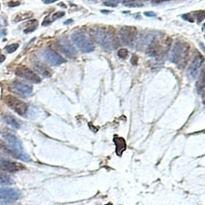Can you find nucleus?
<instances>
[{"label": "nucleus", "mask_w": 205, "mask_h": 205, "mask_svg": "<svg viewBox=\"0 0 205 205\" xmlns=\"http://www.w3.org/2000/svg\"><path fill=\"white\" fill-rule=\"evenodd\" d=\"M95 38L99 44L107 51H113L119 47V40L115 34L104 28H98L95 32Z\"/></svg>", "instance_id": "nucleus-1"}, {"label": "nucleus", "mask_w": 205, "mask_h": 205, "mask_svg": "<svg viewBox=\"0 0 205 205\" xmlns=\"http://www.w3.org/2000/svg\"><path fill=\"white\" fill-rule=\"evenodd\" d=\"M188 45L185 43L177 42L174 45L172 51L171 52V61L177 65L185 63L188 56Z\"/></svg>", "instance_id": "nucleus-2"}, {"label": "nucleus", "mask_w": 205, "mask_h": 205, "mask_svg": "<svg viewBox=\"0 0 205 205\" xmlns=\"http://www.w3.org/2000/svg\"><path fill=\"white\" fill-rule=\"evenodd\" d=\"M71 39L78 48L84 53H89L95 49L92 41L82 33H75L71 35Z\"/></svg>", "instance_id": "nucleus-3"}, {"label": "nucleus", "mask_w": 205, "mask_h": 205, "mask_svg": "<svg viewBox=\"0 0 205 205\" xmlns=\"http://www.w3.org/2000/svg\"><path fill=\"white\" fill-rule=\"evenodd\" d=\"M4 101L6 104L10 108H11L13 111L16 112L17 114L24 115L27 112V105L15 96H11V95L6 96L4 98Z\"/></svg>", "instance_id": "nucleus-4"}, {"label": "nucleus", "mask_w": 205, "mask_h": 205, "mask_svg": "<svg viewBox=\"0 0 205 205\" xmlns=\"http://www.w3.org/2000/svg\"><path fill=\"white\" fill-rule=\"evenodd\" d=\"M15 75L17 76L21 77L23 79L30 81L34 84H39L41 82V79L40 77L35 74L33 71L30 70L29 68H27L25 66H19L16 68L15 70Z\"/></svg>", "instance_id": "nucleus-5"}, {"label": "nucleus", "mask_w": 205, "mask_h": 205, "mask_svg": "<svg viewBox=\"0 0 205 205\" xmlns=\"http://www.w3.org/2000/svg\"><path fill=\"white\" fill-rule=\"evenodd\" d=\"M137 30L133 27H124L119 30V35L124 44L131 46L135 41Z\"/></svg>", "instance_id": "nucleus-6"}, {"label": "nucleus", "mask_w": 205, "mask_h": 205, "mask_svg": "<svg viewBox=\"0 0 205 205\" xmlns=\"http://www.w3.org/2000/svg\"><path fill=\"white\" fill-rule=\"evenodd\" d=\"M11 89L15 93L19 96H24V97L30 96L33 91V87L30 85L23 83L21 81H18V80L12 83Z\"/></svg>", "instance_id": "nucleus-7"}, {"label": "nucleus", "mask_w": 205, "mask_h": 205, "mask_svg": "<svg viewBox=\"0 0 205 205\" xmlns=\"http://www.w3.org/2000/svg\"><path fill=\"white\" fill-rule=\"evenodd\" d=\"M43 55L47 63L51 65L58 66L66 63V59L55 51L50 49H46L43 52Z\"/></svg>", "instance_id": "nucleus-8"}, {"label": "nucleus", "mask_w": 205, "mask_h": 205, "mask_svg": "<svg viewBox=\"0 0 205 205\" xmlns=\"http://www.w3.org/2000/svg\"><path fill=\"white\" fill-rule=\"evenodd\" d=\"M21 196L20 191L15 188H0V200L7 201V202H13L19 200Z\"/></svg>", "instance_id": "nucleus-9"}, {"label": "nucleus", "mask_w": 205, "mask_h": 205, "mask_svg": "<svg viewBox=\"0 0 205 205\" xmlns=\"http://www.w3.org/2000/svg\"><path fill=\"white\" fill-rule=\"evenodd\" d=\"M2 137L4 138L5 140L7 141V143L9 144L11 147H12L13 149L15 150L19 153H25V152H24V147H23L22 143L15 135L8 132V131H2Z\"/></svg>", "instance_id": "nucleus-10"}, {"label": "nucleus", "mask_w": 205, "mask_h": 205, "mask_svg": "<svg viewBox=\"0 0 205 205\" xmlns=\"http://www.w3.org/2000/svg\"><path fill=\"white\" fill-rule=\"evenodd\" d=\"M203 62H204V58L200 55H199L195 57V58L192 61V63L189 67L188 71V76L191 79H195L197 77L199 73V69L201 68V66H202Z\"/></svg>", "instance_id": "nucleus-11"}, {"label": "nucleus", "mask_w": 205, "mask_h": 205, "mask_svg": "<svg viewBox=\"0 0 205 205\" xmlns=\"http://www.w3.org/2000/svg\"><path fill=\"white\" fill-rule=\"evenodd\" d=\"M22 169H24V166L21 163L7 159H0V170L7 172H16Z\"/></svg>", "instance_id": "nucleus-12"}, {"label": "nucleus", "mask_w": 205, "mask_h": 205, "mask_svg": "<svg viewBox=\"0 0 205 205\" xmlns=\"http://www.w3.org/2000/svg\"><path fill=\"white\" fill-rule=\"evenodd\" d=\"M58 45H59V48L61 49V51H63V53L65 54L67 56H68L69 58H74L76 57L77 52L75 51V47H73L68 40H61V42L59 43Z\"/></svg>", "instance_id": "nucleus-13"}, {"label": "nucleus", "mask_w": 205, "mask_h": 205, "mask_svg": "<svg viewBox=\"0 0 205 205\" xmlns=\"http://www.w3.org/2000/svg\"><path fill=\"white\" fill-rule=\"evenodd\" d=\"M0 148L2 150H4L5 152H7V153H9L10 155H11L12 156H14V158L19 159L22 160L24 161H30V157L27 155L26 153H19L17 152L15 150H14L12 147H10L9 146L6 145L3 142L0 141Z\"/></svg>", "instance_id": "nucleus-14"}, {"label": "nucleus", "mask_w": 205, "mask_h": 205, "mask_svg": "<svg viewBox=\"0 0 205 205\" xmlns=\"http://www.w3.org/2000/svg\"><path fill=\"white\" fill-rule=\"evenodd\" d=\"M114 143L115 144V152L118 156H121L122 153L126 149V142L124 138L119 137V136H115Z\"/></svg>", "instance_id": "nucleus-15"}, {"label": "nucleus", "mask_w": 205, "mask_h": 205, "mask_svg": "<svg viewBox=\"0 0 205 205\" xmlns=\"http://www.w3.org/2000/svg\"><path fill=\"white\" fill-rule=\"evenodd\" d=\"M2 119H3L6 124L10 125V126H11L12 128H16V129H19L20 128V124H19V120L15 117L13 116L12 115L6 113V114L2 115Z\"/></svg>", "instance_id": "nucleus-16"}, {"label": "nucleus", "mask_w": 205, "mask_h": 205, "mask_svg": "<svg viewBox=\"0 0 205 205\" xmlns=\"http://www.w3.org/2000/svg\"><path fill=\"white\" fill-rule=\"evenodd\" d=\"M35 69L38 72L40 73L41 75L45 77H50L51 75V70L48 68H47L44 64H43V63H35Z\"/></svg>", "instance_id": "nucleus-17"}, {"label": "nucleus", "mask_w": 205, "mask_h": 205, "mask_svg": "<svg viewBox=\"0 0 205 205\" xmlns=\"http://www.w3.org/2000/svg\"><path fill=\"white\" fill-rule=\"evenodd\" d=\"M196 87H197V91L199 94H200L205 88V69H203L200 74L198 81L196 84Z\"/></svg>", "instance_id": "nucleus-18"}, {"label": "nucleus", "mask_w": 205, "mask_h": 205, "mask_svg": "<svg viewBox=\"0 0 205 205\" xmlns=\"http://www.w3.org/2000/svg\"><path fill=\"white\" fill-rule=\"evenodd\" d=\"M14 183L12 178L5 173L0 172V184L2 185H11Z\"/></svg>", "instance_id": "nucleus-19"}, {"label": "nucleus", "mask_w": 205, "mask_h": 205, "mask_svg": "<svg viewBox=\"0 0 205 205\" xmlns=\"http://www.w3.org/2000/svg\"><path fill=\"white\" fill-rule=\"evenodd\" d=\"M18 48H19V44H18V43H12V44L8 45V46H7V47H5V49H6V51H7L8 53H13V52H14Z\"/></svg>", "instance_id": "nucleus-20"}, {"label": "nucleus", "mask_w": 205, "mask_h": 205, "mask_svg": "<svg viewBox=\"0 0 205 205\" xmlns=\"http://www.w3.org/2000/svg\"><path fill=\"white\" fill-rule=\"evenodd\" d=\"M196 18H197V23H198V24H200L201 22L203 21V19H205V11H200L196 12Z\"/></svg>", "instance_id": "nucleus-21"}, {"label": "nucleus", "mask_w": 205, "mask_h": 205, "mask_svg": "<svg viewBox=\"0 0 205 205\" xmlns=\"http://www.w3.org/2000/svg\"><path fill=\"white\" fill-rule=\"evenodd\" d=\"M123 3L125 6H128V7H140L143 6L142 3L139 2H124Z\"/></svg>", "instance_id": "nucleus-22"}, {"label": "nucleus", "mask_w": 205, "mask_h": 205, "mask_svg": "<svg viewBox=\"0 0 205 205\" xmlns=\"http://www.w3.org/2000/svg\"><path fill=\"white\" fill-rule=\"evenodd\" d=\"M117 54H118V56H119V58H126L128 55V51L125 48H122V49L119 50Z\"/></svg>", "instance_id": "nucleus-23"}, {"label": "nucleus", "mask_w": 205, "mask_h": 205, "mask_svg": "<svg viewBox=\"0 0 205 205\" xmlns=\"http://www.w3.org/2000/svg\"><path fill=\"white\" fill-rule=\"evenodd\" d=\"M103 4L107 6V7H115L118 4L117 2H113V1H106V2H103Z\"/></svg>", "instance_id": "nucleus-24"}, {"label": "nucleus", "mask_w": 205, "mask_h": 205, "mask_svg": "<svg viewBox=\"0 0 205 205\" xmlns=\"http://www.w3.org/2000/svg\"><path fill=\"white\" fill-rule=\"evenodd\" d=\"M183 18H184L185 20H188V21L189 22H192L193 23L194 20H193V17L191 16V14H190V13H188V14H184L183 15Z\"/></svg>", "instance_id": "nucleus-25"}, {"label": "nucleus", "mask_w": 205, "mask_h": 205, "mask_svg": "<svg viewBox=\"0 0 205 205\" xmlns=\"http://www.w3.org/2000/svg\"><path fill=\"white\" fill-rule=\"evenodd\" d=\"M131 64H133V65H137L138 56L135 55H134L132 56V58H131Z\"/></svg>", "instance_id": "nucleus-26"}, {"label": "nucleus", "mask_w": 205, "mask_h": 205, "mask_svg": "<svg viewBox=\"0 0 205 205\" xmlns=\"http://www.w3.org/2000/svg\"><path fill=\"white\" fill-rule=\"evenodd\" d=\"M64 15V12H57V13H55L53 14V19H58V18H61Z\"/></svg>", "instance_id": "nucleus-27"}, {"label": "nucleus", "mask_w": 205, "mask_h": 205, "mask_svg": "<svg viewBox=\"0 0 205 205\" xmlns=\"http://www.w3.org/2000/svg\"><path fill=\"white\" fill-rule=\"evenodd\" d=\"M20 4V2H14V1H11V2H8V6L11 7H16V6H19V5Z\"/></svg>", "instance_id": "nucleus-28"}, {"label": "nucleus", "mask_w": 205, "mask_h": 205, "mask_svg": "<svg viewBox=\"0 0 205 205\" xmlns=\"http://www.w3.org/2000/svg\"><path fill=\"white\" fill-rule=\"evenodd\" d=\"M144 14H145V15H146V16H147V17H154V16H156V14H155L154 12H152V11L145 12Z\"/></svg>", "instance_id": "nucleus-29"}, {"label": "nucleus", "mask_w": 205, "mask_h": 205, "mask_svg": "<svg viewBox=\"0 0 205 205\" xmlns=\"http://www.w3.org/2000/svg\"><path fill=\"white\" fill-rule=\"evenodd\" d=\"M4 60H5V56L0 54V63H2V62H3Z\"/></svg>", "instance_id": "nucleus-30"}, {"label": "nucleus", "mask_w": 205, "mask_h": 205, "mask_svg": "<svg viewBox=\"0 0 205 205\" xmlns=\"http://www.w3.org/2000/svg\"><path fill=\"white\" fill-rule=\"evenodd\" d=\"M202 99H203V104H205V91H204V92H203V97H202Z\"/></svg>", "instance_id": "nucleus-31"}, {"label": "nucleus", "mask_w": 205, "mask_h": 205, "mask_svg": "<svg viewBox=\"0 0 205 205\" xmlns=\"http://www.w3.org/2000/svg\"><path fill=\"white\" fill-rule=\"evenodd\" d=\"M71 22H72V20H70V21H66V22H65V24H69V23H71Z\"/></svg>", "instance_id": "nucleus-32"}, {"label": "nucleus", "mask_w": 205, "mask_h": 205, "mask_svg": "<svg viewBox=\"0 0 205 205\" xmlns=\"http://www.w3.org/2000/svg\"><path fill=\"white\" fill-rule=\"evenodd\" d=\"M102 12H110V11H103V10H102Z\"/></svg>", "instance_id": "nucleus-33"}, {"label": "nucleus", "mask_w": 205, "mask_h": 205, "mask_svg": "<svg viewBox=\"0 0 205 205\" xmlns=\"http://www.w3.org/2000/svg\"><path fill=\"white\" fill-rule=\"evenodd\" d=\"M2 205H14V204H8V203H4V204H2Z\"/></svg>", "instance_id": "nucleus-34"}, {"label": "nucleus", "mask_w": 205, "mask_h": 205, "mask_svg": "<svg viewBox=\"0 0 205 205\" xmlns=\"http://www.w3.org/2000/svg\"><path fill=\"white\" fill-rule=\"evenodd\" d=\"M203 27H204V29H205V24H204V25H203Z\"/></svg>", "instance_id": "nucleus-35"}]
</instances>
